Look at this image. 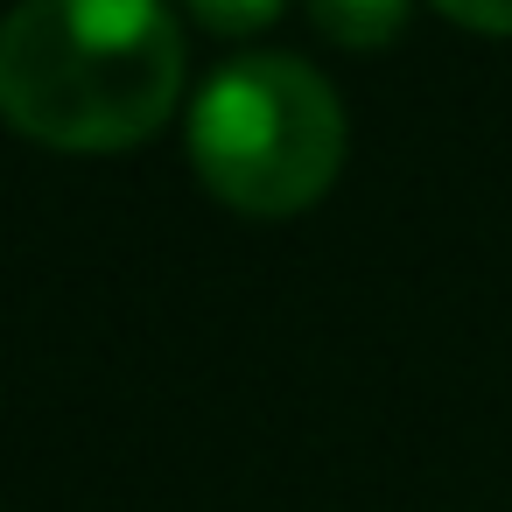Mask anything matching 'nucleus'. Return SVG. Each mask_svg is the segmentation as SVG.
Instances as JSON below:
<instances>
[{
	"mask_svg": "<svg viewBox=\"0 0 512 512\" xmlns=\"http://www.w3.org/2000/svg\"><path fill=\"white\" fill-rule=\"evenodd\" d=\"M435 8L477 36H512V0H435Z\"/></svg>",
	"mask_w": 512,
	"mask_h": 512,
	"instance_id": "nucleus-5",
	"label": "nucleus"
},
{
	"mask_svg": "<svg viewBox=\"0 0 512 512\" xmlns=\"http://www.w3.org/2000/svg\"><path fill=\"white\" fill-rule=\"evenodd\" d=\"M183 8L204 22V29H218V36H253V29H267L288 0H183Z\"/></svg>",
	"mask_w": 512,
	"mask_h": 512,
	"instance_id": "nucleus-4",
	"label": "nucleus"
},
{
	"mask_svg": "<svg viewBox=\"0 0 512 512\" xmlns=\"http://www.w3.org/2000/svg\"><path fill=\"white\" fill-rule=\"evenodd\" d=\"M176 92L183 29L162 0H15L0 22V120L43 148H141Z\"/></svg>",
	"mask_w": 512,
	"mask_h": 512,
	"instance_id": "nucleus-1",
	"label": "nucleus"
},
{
	"mask_svg": "<svg viewBox=\"0 0 512 512\" xmlns=\"http://www.w3.org/2000/svg\"><path fill=\"white\" fill-rule=\"evenodd\" d=\"M197 183L239 218H295L344 169V106L302 57H232L190 106Z\"/></svg>",
	"mask_w": 512,
	"mask_h": 512,
	"instance_id": "nucleus-2",
	"label": "nucleus"
},
{
	"mask_svg": "<svg viewBox=\"0 0 512 512\" xmlns=\"http://www.w3.org/2000/svg\"><path fill=\"white\" fill-rule=\"evenodd\" d=\"M309 22L344 50H386L407 29V0H309Z\"/></svg>",
	"mask_w": 512,
	"mask_h": 512,
	"instance_id": "nucleus-3",
	"label": "nucleus"
}]
</instances>
